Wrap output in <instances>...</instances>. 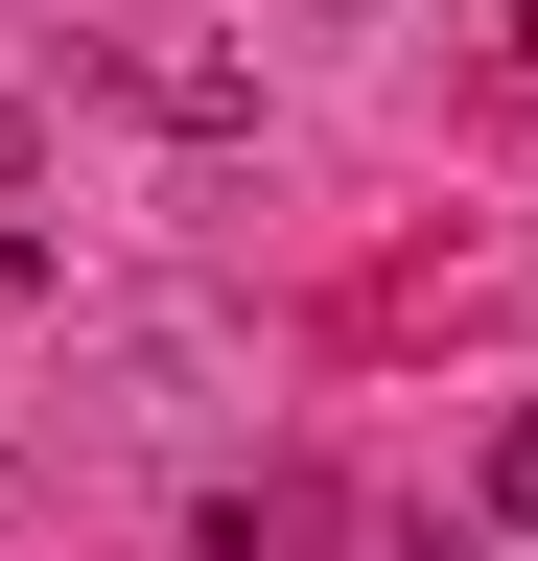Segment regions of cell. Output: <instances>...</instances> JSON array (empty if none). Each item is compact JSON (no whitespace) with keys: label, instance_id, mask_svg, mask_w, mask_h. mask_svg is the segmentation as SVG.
Returning a JSON list of instances; mask_svg holds the SVG:
<instances>
[{"label":"cell","instance_id":"7a4b0ae2","mask_svg":"<svg viewBox=\"0 0 538 561\" xmlns=\"http://www.w3.org/2000/svg\"><path fill=\"white\" fill-rule=\"evenodd\" d=\"M492 538H538V398L492 421Z\"/></svg>","mask_w":538,"mask_h":561},{"label":"cell","instance_id":"6da1fadb","mask_svg":"<svg viewBox=\"0 0 538 561\" xmlns=\"http://www.w3.org/2000/svg\"><path fill=\"white\" fill-rule=\"evenodd\" d=\"M94 70H117L141 117H187V140H234V117H257V70H211V47H94Z\"/></svg>","mask_w":538,"mask_h":561},{"label":"cell","instance_id":"5b68a950","mask_svg":"<svg viewBox=\"0 0 538 561\" xmlns=\"http://www.w3.org/2000/svg\"><path fill=\"white\" fill-rule=\"evenodd\" d=\"M328 24H375V0H328Z\"/></svg>","mask_w":538,"mask_h":561},{"label":"cell","instance_id":"3957f363","mask_svg":"<svg viewBox=\"0 0 538 561\" xmlns=\"http://www.w3.org/2000/svg\"><path fill=\"white\" fill-rule=\"evenodd\" d=\"M24 187H47V117H24V94H0V210H24Z\"/></svg>","mask_w":538,"mask_h":561},{"label":"cell","instance_id":"277c9868","mask_svg":"<svg viewBox=\"0 0 538 561\" xmlns=\"http://www.w3.org/2000/svg\"><path fill=\"white\" fill-rule=\"evenodd\" d=\"M515 117H538V0H515Z\"/></svg>","mask_w":538,"mask_h":561}]
</instances>
